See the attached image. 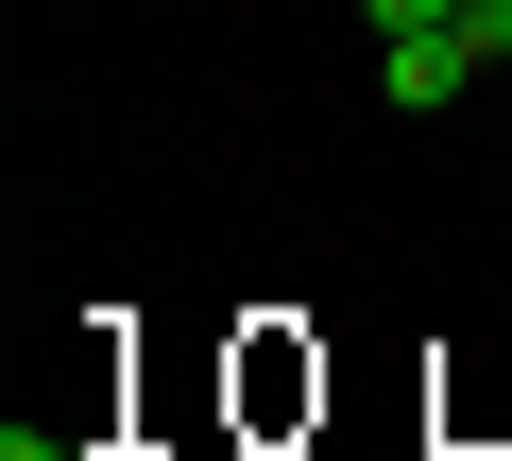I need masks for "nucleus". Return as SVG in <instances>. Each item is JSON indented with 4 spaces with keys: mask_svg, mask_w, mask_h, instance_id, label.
<instances>
[{
    "mask_svg": "<svg viewBox=\"0 0 512 461\" xmlns=\"http://www.w3.org/2000/svg\"><path fill=\"white\" fill-rule=\"evenodd\" d=\"M376 86H393L410 120H444V103L478 86V52H461V18H444V35H376Z\"/></svg>",
    "mask_w": 512,
    "mask_h": 461,
    "instance_id": "f257e3e1",
    "label": "nucleus"
},
{
    "mask_svg": "<svg viewBox=\"0 0 512 461\" xmlns=\"http://www.w3.org/2000/svg\"><path fill=\"white\" fill-rule=\"evenodd\" d=\"M359 18H376V35H444L461 0H359Z\"/></svg>",
    "mask_w": 512,
    "mask_h": 461,
    "instance_id": "f03ea898",
    "label": "nucleus"
},
{
    "mask_svg": "<svg viewBox=\"0 0 512 461\" xmlns=\"http://www.w3.org/2000/svg\"><path fill=\"white\" fill-rule=\"evenodd\" d=\"M461 52H478V69L512 52V0H461Z\"/></svg>",
    "mask_w": 512,
    "mask_h": 461,
    "instance_id": "7ed1b4c3",
    "label": "nucleus"
},
{
    "mask_svg": "<svg viewBox=\"0 0 512 461\" xmlns=\"http://www.w3.org/2000/svg\"><path fill=\"white\" fill-rule=\"evenodd\" d=\"M0 461H86V444H52V427H35V410H18V427H0Z\"/></svg>",
    "mask_w": 512,
    "mask_h": 461,
    "instance_id": "20e7f679",
    "label": "nucleus"
},
{
    "mask_svg": "<svg viewBox=\"0 0 512 461\" xmlns=\"http://www.w3.org/2000/svg\"><path fill=\"white\" fill-rule=\"evenodd\" d=\"M86 461H103V444H86Z\"/></svg>",
    "mask_w": 512,
    "mask_h": 461,
    "instance_id": "39448f33",
    "label": "nucleus"
}]
</instances>
